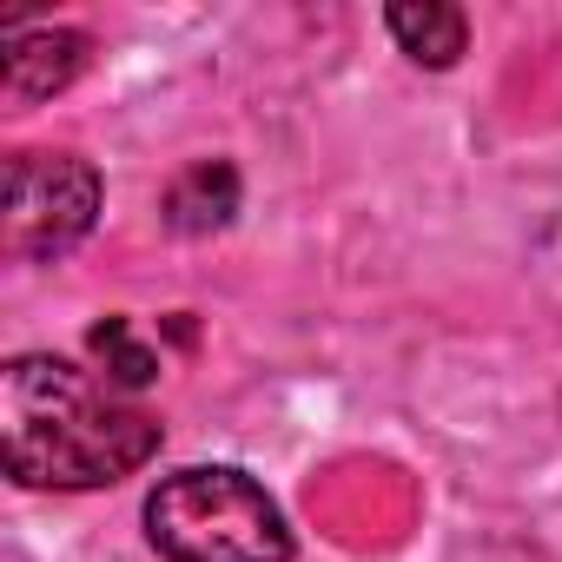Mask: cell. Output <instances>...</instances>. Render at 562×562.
<instances>
[{"mask_svg": "<svg viewBox=\"0 0 562 562\" xmlns=\"http://www.w3.org/2000/svg\"><path fill=\"white\" fill-rule=\"evenodd\" d=\"M153 450L159 417L113 378L54 351L0 364V463L21 490H106L153 463Z\"/></svg>", "mask_w": 562, "mask_h": 562, "instance_id": "cell-1", "label": "cell"}, {"mask_svg": "<svg viewBox=\"0 0 562 562\" xmlns=\"http://www.w3.org/2000/svg\"><path fill=\"white\" fill-rule=\"evenodd\" d=\"M146 542L166 562H292L278 496L238 463H186L146 496Z\"/></svg>", "mask_w": 562, "mask_h": 562, "instance_id": "cell-2", "label": "cell"}, {"mask_svg": "<svg viewBox=\"0 0 562 562\" xmlns=\"http://www.w3.org/2000/svg\"><path fill=\"white\" fill-rule=\"evenodd\" d=\"M100 225V172L80 153H14L0 172V251L54 265Z\"/></svg>", "mask_w": 562, "mask_h": 562, "instance_id": "cell-3", "label": "cell"}, {"mask_svg": "<svg viewBox=\"0 0 562 562\" xmlns=\"http://www.w3.org/2000/svg\"><path fill=\"white\" fill-rule=\"evenodd\" d=\"M93 60V41L80 27H8V47H0V93H8L14 113L67 93Z\"/></svg>", "mask_w": 562, "mask_h": 562, "instance_id": "cell-4", "label": "cell"}, {"mask_svg": "<svg viewBox=\"0 0 562 562\" xmlns=\"http://www.w3.org/2000/svg\"><path fill=\"white\" fill-rule=\"evenodd\" d=\"M159 212H166V225H172V232L205 238V232L232 225V212H238V172H232L225 159H192V166L166 186Z\"/></svg>", "mask_w": 562, "mask_h": 562, "instance_id": "cell-5", "label": "cell"}, {"mask_svg": "<svg viewBox=\"0 0 562 562\" xmlns=\"http://www.w3.org/2000/svg\"><path fill=\"white\" fill-rule=\"evenodd\" d=\"M384 27H391V41H397L417 67H430V74L457 67L463 47H470L463 8H443V0H397V8L384 14Z\"/></svg>", "mask_w": 562, "mask_h": 562, "instance_id": "cell-6", "label": "cell"}, {"mask_svg": "<svg viewBox=\"0 0 562 562\" xmlns=\"http://www.w3.org/2000/svg\"><path fill=\"white\" fill-rule=\"evenodd\" d=\"M87 351L100 358V378H113L120 391H146L153 378H159V351L133 331V318H100L93 331H87Z\"/></svg>", "mask_w": 562, "mask_h": 562, "instance_id": "cell-7", "label": "cell"}]
</instances>
